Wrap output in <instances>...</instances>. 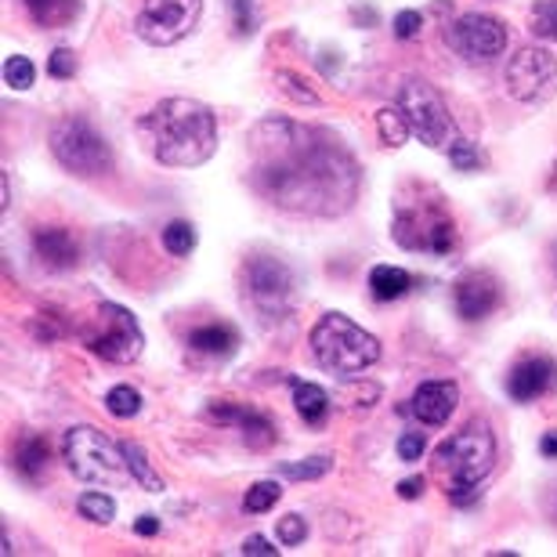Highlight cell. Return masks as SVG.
<instances>
[{
  "instance_id": "1",
  "label": "cell",
  "mask_w": 557,
  "mask_h": 557,
  "mask_svg": "<svg viewBox=\"0 0 557 557\" xmlns=\"http://www.w3.org/2000/svg\"><path fill=\"white\" fill-rule=\"evenodd\" d=\"M250 188L300 218H341L359 199V163L348 149L297 120H264L250 131Z\"/></svg>"
},
{
  "instance_id": "2",
  "label": "cell",
  "mask_w": 557,
  "mask_h": 557,
  "mask_svg": "<svg viewBox=\"0 0 557 557\" xmlns=\"http://www.w3.org/2000/svg\"><path fill=\"white\" fill-rule=\"evenodd\" d=\"M141 127L163 166H203L218 149V120L196 98H163Z\"/></svg>"
},
{
  "instance_id": "3",
  "label": "cell",
  "mask_w": 557,
  "mask_h": 557,
  "mask_svg": "<svg viewBox=\"0 0 557 557\" xmlns=\"http://www.w3.org/2000/svg\"><path fill=\"white\" fill-rule=\"evenodd\" d=\"M496 463V438L485 423H467L463 431H456L453 438H445L434 449V467L445 478V493L456 507L471 504L478 496V485L493 474Z\"/></svg>"
},
{
  "instance_id": "4",
  "label": "cell",
  "mask_w": 557,
  "mask_h": 557,
  "mask_svg": "<svg viewBox=\"0 0 557 557\" xmlns=\"http://www.w3.org/2000/svg\"><path fill=\"white\" fill-rule=\"evenodd\" d=\"M311 351L319 366L333 376H355L370 370L381 359V341L366 333L359 322H351L341 311H326L311 330Z\"/></svg>"
},
{
  "instance_id": "5",
  "label": "cell",
  "mask_w": 557,
  "mask_h": 557,
  "mask_svg": "<svg viewBox=\"0 0 557 557\" xmlns=\"http://www.w3.org/2000/svg\"><path fill=\"white\" fill-rule=\"evenodd\" d=\"M62 460L65 467L81 478L84 485H98V488H120L127 482L131 467L124 456V445H116L109 434L98 428H73L62 438Z\"/></svg>"
},
{
  "instance_id": "6",
  "label": "cell",
  "mask_w": 557,
  "mask_h": 557,
  "mask_svg": "<svg viewBox=\"0 0 557 557\" xmlns=\"http://www.w3.org/2000/svg\"><path fill=\"white\" fill-rule=\"evenodd\" d=\"M395 243L403 250L417 253H449L456 247V228L438 193H428L423 199H403L395 210Z\"/></svg>"
},
{
  "instance_id": "7",
  "label": "cell",
  "mask_w": 557,
  "mask_h": 557,
  "mask_svg": "<svg viewBox=\"0 0 557 557\" xmlns=\"http://www.w3.org/2000/svg\"><path fill=\"white\" fill-rule=\"evenodd\" d=\"M81 341L91 355H98V359H106V362H116V366L135 362L145 348V333L138 326V319L131 315L124 305H113V300L95 305V311L87 315Z\"/></svg>"
},
{
  "instance_id": "8",
  "label": "cell",
  "mask_w": 557,
  "mask_h": 557,
  "mask_svg": "<svg viewBox=\"0 0 557 557\" xmlns=\"http://www.w3.org/2000/svg\"><path fill=\"white\" fill-rule=\"evenodd\" d=\"M398 109L409 120V131L431 149H449L456 141V124L449 116V106L438 95V87L420 81V76H409L398 87Z\"/></svg>"
},
{
  "instance_id": "9",
  "label": "cell",
  "mask_w": 557,
  "mask_h": 557,
  "mask_svg": "<svg viewBox=\"0 0 557 557\" xmlns=\"http://www.w3.org/2000/svg\"><path fill=\"white\" fill-rule=\"evenodd\" d=\"M243 289H247V300L264 319H286L289 308H294L297 275L272 253H253L243 264Z\"/></svg>"
},
{
  "instance_id": "10",
  "label": "cell",
  "mask_w": 557,
  "mask_h": 557,
  "mask_svg": "<svg viewBox=\"0 0 557 557\" xmlns=\"http://www.w3.org/2000/svg\"><path fill=\"white\" fill-rule=\"evenodd\" d=\"M51 152L65 171L81 174V177H98L113 166V152H109L106 138L81 116L62 120V124L51 131Z\"/></svg>"
},
{
  "instance_id": "11",
  "label": "cell",
  "mask_w": 557,
  "mask_h": 557,
  "mask_svg": "<svg viewBox=\"0 0 557 557\" xmlns=\"http://www.w3.org/2000/svg\"><path fill=\"white\" fill-rule=\"evenodd\" d=\"M199 18H203V0H145L135 29L152 48H171L199 26Z\"/></svg>"
},
{
  "instance_id": "12",
  "label": "cell",
  "mask_w": 557,
  "mask_h": 557,
  "mask_svg": "<svg viewBox=\"0 0 557 557\" xmlns=\"http://www.w3.org/2000/svg\"><path fill=\"white\" fill-rule=\"evenodd\" d=\"M445 44H449L463 62L485 65L504 54L507 29H504V22L493 15H460L449 22V29H445Z\"/></svg>"
},
{
  "instance_id": "13",
  "label": "cell",
  "mask_w": 557,
  "mask_h": 557,
  "mask_svg": "<svg viewBox=\"0 0 557 557\" xmlns=\"http://www.w3.org/2000/svg\"><path fill=\"white\" fill-rule=\"evenodd\" d=\"M507 91L518 102H550L557 95V59L543 48H521L507 62Z\"/></svg>"
},
{
  "instance_id": "14",
  "label": "cell",
  "mask_w": 557,
  "mask_h": 557,
  "mask_svg": "<svg viewBox=\"0 0 557 557\" xmlns=\"http://www.w3.org/2000/svg\"><path fill=\"white\" fill-rule=\"evenodd\" d=\"M453 300L463 322H482L499 308V283L488 272H467L456 278Z\"/></svg>"
},
{
  "instance_id": "15",
  "label": "cell",
  "mask_w": 557,
  "mask_h": 557,
  "mask_svg": "<svg viewBox=\"0 0 557 557\" xmlns=\"http://www.w3.org/2000/svg\"><path fill=\"white\" fill-rule=\"evenodd\" d=\"M207 420L221 423V428H236L243 431V438H247L250 449H269L275 442V428L272 420L258 413V409L250 406H236V403H210L207 409Z\"/></svg>"
},
{
  "instance_id": "16",
  "label": "cell",
  "mask_w": 557,
  "mask_h": 557,
  "mask_svg": "<svg viewBox=\"0 0 557 557\" xmlns=\"http://www.w3.org/2000/svg\"><path fill=\"white\" fill-rule=\"evenodd\" d=\"M456 403H460V387L453 381H428L409 398V413H413L423 428H442V423H449V417L456 413Z\"/></svg>"
},
{
  "instance_id": "17",
  "label": "cell",
  "mask_w": 557,
  "mask_h": 557,
  "mask_svg": "<svg viewBox=\"0 0 557 557\" xmlns=\"http://www.w3.org/2000/svg\"><path fill=\"white\" fill-rule=\"evenodd\" d=\"M557 384V370L550 359H525L518 362L515 370H510L507 376V395L515 398V403H536V398H543L550 392V387Z\"/></svg>"
},
{
  "instance_id": "18",
  "label": "cell",
  "mask_w": 557,
  "mask_h": 557,
  "mask_svg": "<svg viewBox=\"0 0 557 557\" xmlns=\"http://www.w3.org/2000/svg\"><path fill=\"white\" fill-rule=\"evenodd\" d=\"M33 250L37 258L48 264L51 272H65L73 269L81 250H76V239L70 236V228H59V225H44L33 232Z\"/></svg>"
},
{
  "instance_id": "19",
  "label": "cell",
  "mask_w": 557,
  "mask_h": 557,
  "mask_svg": "<svg viewBox=\"0 0 557 557\" xmlns=\"http://www.w3.org/2000/svg\"><path fill=\"white\" fill-rule=\"evenodd\" d=\"M11 460H15V471L22 478H37L44 467L51 460V449H48V438L44 434H22L15 442V453H11Z\"/></svg>"
},
{
  "instance_id": "20",
  "label": "cell",
  "mask_w": 557,
  "mask_h": 557,
  "mask_svg": "<svg viewBox=\"0 0 557 557\" xmlns=\"http://www.w3.org/2000/svg\"><path fill=\"white\" fill-rule=\"evenodd\" d=\"M289 387H294V406H297L300 420H305L308 428H319V423L326 420V409H330L326 392H322L319 384H308V381H289Z\"/></svg>"
},
{
  "instance_id": "21",
  "label": "cell",
  "mask_w": 557,
  "mask_h": 557,
  "mask_svg": "<svg viewBox=\"0 0 557 557\" xmlns=\"http://www.w3.org/2000/svg\"><path fill=\"white\" fill-rule=\"evenodd\" d=\"M26 11L37 26L54 29V26H70L81 15V0H26Z\"/></svg>"
},
{
  "instance_id": "22",
  "label": "cell",
  "mask_w": 557,
  "mask_h": 557,
  "mask_svg": "<svg viewBox=\"0 0 557 557\" xmlns=\"http://www.w3.org/2000/svg\"><path fill=\"white\" fill-rule=\"evenodd\" d=\"M370 289L376 300H398L413 289V275L406 269H395V264H376L370 272Z\"/></svg>"
},
{
  "instance_id": "23",
  "label": "cell",
  "mask_w": 557,
  "mask_h": 557,
  "mask_svg": "<svg viewBox=\"0 0 557 557\" xmlns=\"http://www.w3.org/2000/svg\"><path fill=\"white\" fill-rule=\"evenodd\" d=\"M188 344H193L196 351H203V355H232V351H236V344H239V333L232 326H225V322H214V326L196 330L193 337H188Z\"/></svg>"
},
{
  "instance_id": "24",
  "label": "cell",
  "mask_w": 557,
  "mask_h": 557,
  "mask_svg": "<svg viewBox=\"0 0 557 557\" xmlns=\"http://www.w3.org/2000/svg\"><path fill=\"white\" fill-rule=\"evenodd\" d=\"M120 445H124V456H127V467H131V474H135V482L149 488V493H160L163 482H160V474L152 471V463L141 445H135V442H120Z\"/></svg>"
},
{
  "instance_id": "25",
  "label": "cell",
  "mask_w": 557,
  "mask_h": 557,
  "mask_svg": "<svg viewBox=\"0 0 557 557\" xmlns=\"http://www.w3.org/2000/svg\"><path fill=\"white\" fill-rule=\"evenodd\" d=\"M376 131H381L384 135V141L392 145H403L409 135H413V131H409V120L403 116V109L398 106H387V109H381V113H376Z\"/></svg>"
},
{
  "instance_id": "26",
  "label": "cell",
  "mask_w": 557,
  "mask_h": 557,
  "mask_svg": "<svg viewBox=\"0 0 557 557\" xmlns=\"http://www.w3.org/2000/svg\"><path fill=\"white\" fill-rule=\"evenodd\" d=\"M163 247L166 253H174V258H188V253L196 250V228L188 225V221H171V225L163 228Z\"/></svg>"
},
{
  "instance_id": "27",
  "label": "cell",
  "mask_w": 557,
  "mask_h": 557,
  "mask_svg": "<svg viewBox=\"0 0 557 557\" xmlns=\"http://www.w3.org/2000/svg\"><path fill=\"white\" fill-rule=\"evenodd\" d=\"M106 409H109V413H113L116 420H131V417H138V413H141V395L135 392V387L120 384V387H113V392L106 395Z\"/></svg>"
},
{
  "instance_id": "28",
  "label": "cell",
  "mask_w": 557,
  "mask_h": 557,
  "mask_svg": "<svg viewBox=\"0 0 557 557\" xmlns=\"http://www.w3.org/2000/svg\"><path fill=\"white\" fill-rule=\"evenodd\" d=\"M76 507H81V515L87 521H95V525H109V521L116 518V504L109 493H84Z\"/></svg>"
},
{
  "instance_id": "29",
  "label": "cell",
  "mask_w": 557,
  "mask_h": 557,
  "mask_svg": "<svg viewBox=\"0 0 557 557\" xmlns=\"http://www.w3.org/2000/svg\"><path fill=\"white\" fill-rule=\"evenodd\" d=\"M278 496H283V488L275 482H258L243 496V510H247V515H264V510H272L278 504Z\"/></svg>"
},
{
  "instance_id": "30",
  "label": "cell",
  "mask_w": 557,
  "mask_h": 557,
  "mask_svg": "<svg viewBox=\"0 0 557 557\" xmlns=\"http://www.w3.org/2000/svg\"><path fill=\"white\" fill-rule=\"evenodd\" d=\"M33 81H37L33 62L26 59V54H11V59L4 62V84L15 87V91H26V87H33Z\"/></svg>"
},
{
  "instance_id": "31",
  "label": "cell",
  "mask_w": 557,
  "mask_h": 557,
  "mask_svg": "<svg viewBox=\"0 0 557 557\" xmlns=\"http://www.w3.org/2000/svg\"><path fill=\"white\" fill-rule=\"evenodd\" d=\"M326 471H330V456H308L305 463H286L283 478H289V482H319Z\"/></svg>"
},
{
  "instance_id": "32",
  "label": "cell",
  "mask_w": 557,
  "mask_h": 557,
  "mask_svg": "<svg viewBox=\"0 0 557 557\" xmlns=\"http://www.w3.org/2000/svg\"><path fill=\"white\" fill-rule=\"evenodd\" d=\"M532 33L543 40H557V0H536V8H532Z\"/></svg>"
},
{
  "instance_id": "33",
  "label": "cell",
  "mask_w": 557,
  "mask_h": 557,
  "mask_svg": "<svg viewBox=\"0 0 557 557\" xmlns=\"http://www.w3.org/2000/svg\"><path fill=\"white\" fill-rule=\"evenodd\" d=\"M449 163L456 171H482V152H478L474 141L456 135V141L449 145Z\"/></svg>"
},
{
  "instance_id": "34",
  "label": "cell",
  "mask_w": 557,
  "mask_h": 557,
  "mask_svg": "<svg viewBox=\"0 0 557 557\" xmlns=\"http://www.w3.org/2000/svg\"><path fill=\"white\" fill-rule=\"evenodd\" d=\"M305 81H300L297 73H275V87H278V95H286V98H294V102H319V95H315V87H300Z\"/></svg>"
},
{
  "instance_id": "35",
  "label": "cell",
  "mask_w": 557,
  "mask_h": 557,
  "mask_svg": "<svg viewBox=\"0 0 557 557\" xmlns=\"http://www.w3.org/2000/svg\"><path fill=\"white\" fill-rule=\"evenodd\" d=\"M48 73L54 76V81H73V76H76V54H73L70 48L51 51V59H48Z\"/></svg>"
},
{
  "instance_id": "36",
  "label": "cell",
  "mask_w": 557,
  "mask_h": 557,
  "mask_svg": "<svg viewBox=\"0 0 557 557\" xmlns=\"http://www.w3.org/2000/svg\"><path fill=\"white\" fill-rule=\"evenodd\" d=\"M278 540H283L286 547H300V543L308 540V525H305V518L286 515L283 521H278Z\"/></svg>"
},
{
  "instance_id": "37",
  "label": "cell",
  "mask_w": 557,
  "mask_h": 557,
  "mask_svg": "<svg viewBox=\"0 0 557 557\" xmlns=\"http://www.w3.org/2000/svg\"><path fill=\"white\" fill-rule=\"evenodd\" d=\"M232 4V15H236V29L239 37H250L258 29V15H253V0H228Z\"/></svg>"
},
{
  "instance_id": "38",
  "label": "cell",
  "mask_w": 557,
  "mask_h": 557,
  "mask_svg": "<svg viewBox=\"0 0 557 557\" xmlns=\"http://www.w3.org/2000/svg\"><path fill=\"white\" fill-rule=\"evenodd\" d=\"M420 11H398L395 15V37L398 40H413L420 33Z\"/></svg>"
},
{
  "instance_id": "39",
  "label": "cell",
  "mask_w": 557,
  "mask_h": 557,
  "mask_svg": "<svg viewBox=\"0 0 557 557\" xmlns=\"http://www.w3.org/2000/svg\"><path fill=\"white\" fill-rule=\"evenodd\" d=\"M398 456H403L406 463L420 460V456H423V438H420V434H403V438H398Z\"/></svg>"
},
{
  "instance_id": "40",
  "label": "cell",
  "mask_w": 557,
  "mask_h": 557,
  "mask_svg": "<svg viewBox=\"0 0 557 557\" xmlns=\"http://www.w3.org/2000/svg\"><path fill=\"white\" fill-rule=\"evenodd\" d=\"M243 554H247V557H258V554L275 557V554H278V547H272V543L264 540V536H250L247 543H243Z\"/></svg>"
},
{
  "instance_id": "41",
  "label": "cell",
  "mask_w": 557,
  "mask_h": 557,
  "mask_svg": "<svg viewBox=\"0 0 557 557\" xmlns=\"http://www.w3.org/2000/svg\"><path fill=\"white\" fill-rule=\"evenodd\" d=\"M398 496L403 499H420L423 496V478H409V482L398 485Z\"/></svg>"
},
{
  "instance_id": "42",
  "label": "cell",
  "mask_w": 557,
  "mask_h": 557,
  "mask_svg": "<svg viewBox=\"0 0 557 557\" xmlns=\"http://www.w3.org/2000/svg\"><path fill=\"white\" fill-rule=\"evenodd\" d=\"M135 532H138V536H156V532H160V521L145 515V518L135 521Z\"/></svg>"
},
{
  "instance_id": "43",
  "label": "cell",
  "mask_w": 557,
  "mask_h": 557,
  "mask_svg": "<svg viewBox=\"0 0 557 557\" xmlns=\"http://www.w3.org/2000/svg\"><path fill=\"white\" fill-rule=\"evenodd\" d=\"M540 453H543V456H550V460H557V431L543 434V438H540Z\"/></svg>"
}]
</instances>
